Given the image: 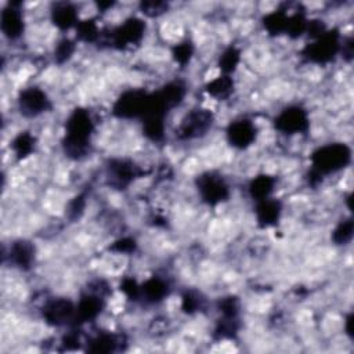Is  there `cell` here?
Wrapping results in <instances>:
<instances>
[{
  "mask_svg": "<svg viewBox=\"0 0 354 354\" xmlns=\"http://www.w3.org/2000/svg\"><path fill=\"white\" fill-rule=\"evenodd\" d=\"M1 30L10 40H17L24 35V15L14 4H8L1 11Z\"/></svg>",
  "mask_w": 354,
  "mask_h": 354,
  "instance_id": "cell-1",
  "label": "cell"
}]
</instances>
